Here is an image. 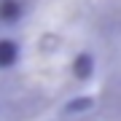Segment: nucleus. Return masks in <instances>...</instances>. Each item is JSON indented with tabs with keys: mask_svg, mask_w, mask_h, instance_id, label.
<instances>
[{
	"mask_svg": "<svg viewBox=\"0 0 121 121\" xmlns=\"http://www.w3.org/2000/svg\"><path fill=\"white\" fill-rule=\"evenodd\" d=\"M24 19V3L22 0H0V24L16 27Z\"/></svg>",
	"mask_w": 121,
	"mask_h": 121,
	"instance_id": "3",
	"label": "nucleus"
},
{
	"mask_svg": "<svg viewBox=\"0 0 121 121\" xmlns=\"http://www.w3.org/2000/svg\"><path fill=\"white\" fill-rule=\"evenodd\" d=\"M19 59H22L19 40H16V38H8V35H3V38H0V73L13 70V67L19 65Z\"/></svg>",
	"mask_w": 121,
	"mask_h": 121,
	"instance_id": "2",
	"label": "nucleus"
},
{
	"mask_svg": "<svg viewBox=\"0 0 121 121\" xmlns=\"http://www.w3.org/2000/svg\"><path fill=\"white\" fill-rule=\"evenodd\" d=\"M91 108H94V99H91L89 94H83V97L70 99V102L65 105V113L67 116H83V113H89Z\"/></svg>",
	"mask_w": 121,
	"mask_h": 121,
	"instance_id": "4",
	"label": "nucleus"
},
{
	"mask_svg": "<svg viewBox=\"0 0 121 121\" xmlns=\"http://www.w3.org/2000/svg\"><path fill=\"white\" fill-rule=\"evenodd\" d=\"M70 75L78 83H89L97 75V56L91 51H78L73 56V62H70Z\"/></svg>",
	"mask_w": 121,
	"mask_h": 121,
	"instance_id": "1",
	"label": "nucleus"
}]
</instances>
